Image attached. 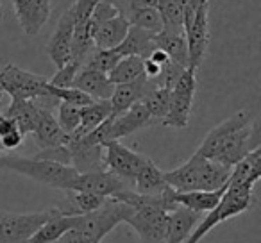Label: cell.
I'll use <instances>...</instances> for the list:
<instances>
[{
  "mask_svg": "<svg viewBox=\"0 0 261 243\" xmlns=\"http://www.w3.org/2000/svg\"><path fill=\"white\" fill-rule=\"evenodd\" d=\"M257 147H261L259 124L252 118L249 109H240L211 129L195 152L232 168Z\"/></svg>",
  "mask_w": 261,
  "mask_h": 243,
  "instance_id": "cell-1",
  "label": "cell"
},
{
  "mask_svg": "<svg viewBox=\"0 0 261 243\" xmlns=\"http://www.w3.org/2000/svg\"><path fill=\"white\" fill-rule=\"evenodd\" d=\"M231 168L218 165L200 154H193L185 165L170 172H163V177L175 192H211L227 186Z\"/></svg>",
  "mask_w": 261,
  "mask_h": 243,
  "instance_id": "cell-2",
  "label": "cell"
},
{
  "mask_svg": "<svg viewBox=\"0 0 261 243\" xmlns=\"http://www.w3.org/2000/svg\"><path fill=\"white\" fill-rule=\"evenodd\" d=\"M133 207L115 199H106L98 209L77 218V224L61 239L65 243H100L116 225L130 217Z\"/></svg>",
  "mask_w": 261,
  "mask_h": 243,
  "instance_id": "cell-3",
  "label": "cell"
},
{
  "mask_svg": "<svg viewBox=\"0 0 261 243\" xmlns=\"http://www.w3.org/2000/svg\"><path fill=\"white\" fill-rule=\"evenodd\" d=\"M254 200H256L254 199V186L250 184L225 186L218 204L211 211L202 214L200 222L197 224V227L193 229V232L188 236V239L185 243H199L211 229L220 225L222 222L249 211L252 207Z\"/></svg>",
  "mask_w": 261,
  "mask_h": 243,
  "instance_id": "cell-4",
  "label": "cell"
},
{
  "mask_svg": "<svg viewBox=\"0 0 261 243\" xmlns=\"http://www.w3.org/2000/svg\"><path fill=\"white\" fill-rule=\"evenodd\" d=\"M0 168L2 170L18 172V174L34 179V181L41 182V184H47L56 190H63V192L70 190L72 181L79 174L73 167L22 156H0Z\"/></svg>",
  "mask_w": 261,
  "mask_h": 243,
  "instance_id": "cell-5",
  "label": "cell"
},
{
  "mask_svg": "<svg viewBox=\"0 0 261 243\" xmlns=\"http://www.w3.org/2000/svg\"><path fill=\"white\" fill-rule=\"evenodd\" d=\"M0 91L9 95L11 100H34L50 95L47 77L27 72L13 63L0 72Z\"/></svg>",
  "mask_w": 261,
  "mask_h": 243,
  "instance_id": "cell-6",
  "label": "cell"
},
{
  "mask_svg": "<svg viewBox=\"0 0 261 243\" xmlns=\"http://www.w3.org/2000/svg\"><path fill=\"white\" fill-rule=\"evenodd\" d=\"M197 91V70L186 68L175 86L170 90V102H168V113L161 125L175 129H185L190 122L192 115L193 98Z\"/></svg>",
  "mask_w": 261,
  "mask_h": 243,
  "instance_id": "cell-7",
  "label": "cell"
},
{
  "mask_svg": "<svg viewBox=\"0 0 261 243\" xmlns=\"http://www.w3.org/2000/svg\"><path fill=\"white\" fill-rule=\"evenodd\" d=\"M54 213V207L36 213L0 211V243H27L43 222Z\"/></svg>",
  "mask_w": 261,
  "mask_h": 243,
  "instance_id": "cell-8",
  "label": "cell"
},
{
  "mask_svg": "<svg viewBox=\"0 0 261 243\" xmlns=\"http://www.w3.org/2000/svg\"><path fill=\"white\" fill-rule=\"evenodd\" d=\"M185 36L188 45V68L199 70L210 45V2H204L195 9L190 23L185 27Z\"/></svg>",
  "mask_w": 261,
  "mask_h": 243,
  "instance_id": "cell-9",
  "label": "cell"
},
{
  "mask_svg": "<svg viewBox=\"0 0 261 243\" xmlns=\"http://www.w3.org/2000/svg\"><path fill=\"white\" fill-rule=\"evenodd\" d=\"M145 161L147 156H142L135 150L127 149L118 140H111V142L104 143V168L111 174L122 177L129 184L133 182L135 175L138 174Z\"/></svg>",
  "mask_w": 261,
  "mask_h": 243,
  "instance_id": "cell-10",
  "label": "cell"
},
{
  "mask_svg": "<svg viewBox=\"0 0 261 243\" xmlns=\"http://www.w3.org/2000/svg\"><path fill=\"white\" fill-rule=\"evenodd\" d=\"M130 188V184L127 181H123L122 177L111 174L106 168L93 172H84V174H77V177L72 181L70 190L73 192H86L93 193V195H100L104 199H111L116 193L123 192V190Z\"/></svg>",
  "mask_w": 261,
  "mask_h": 243,
  "instance_id": "cell-11",
  "label": "cell"
},
{
  "mask_svg": "<svg viewBox=\"0 0 261 243\" xmlns=\"http://www.w3.org/2000/svg\"><path fill=\"white\" fill-rule=\"evenodd\" d=\"M150 125H154V120L150 118L145 105H143L142 102H138V104L130 105L127 111L106 120L108 142L125 138V136L133 134V132H136V131H142V129H145V127H150Z\"/></svg>",
  "mask_w": 261,
  "mask_h": 243,
  "instance_id": "cell-12",
  "label": "cell"
},
{
  "mask_svg": "<svg viewBox=\"0 0 261 243\" xmlns=\"http://www.w3.org/2000/svg\"><path fill=\"white\" fill-rule=\"evenodd\" d=\"M18 25L29 36H36L50 18L52 0H13Z\"/></svg>",
  "mask_w": 261,
  "mask_h": 243,
  "instance_id": "cell-13",
  "label": "cell"
},
{
  "mask_svg": "<svg viewBox=\"0 0 261 243\" xmlns=\"http://www.w3.org/2000/svg\"><path fill=\"white\" fill-rule=\"evenodd\" d=\"M73 13L72 9H66L58 20L54 33L47 43V54L56 65V68H61L63 65L72 59V38H73Z\"/></svg>",
  "mask_w": 261,
  "mask_h": 243,
  "instance_id": "cell-14",
  "label": "cell"
},
{
  "mask_svg": "<svg viewBox=\"0 0 261 243\" xmlns=\"http://www.w3.org/2000/svg\"><path fill=\"white\" fill-rule=\"evenodd\" d=\"M72 88H77L93 100H109L115 90V84L109 80L108 73L81 66L72 80Z\"/></svg>",
  "mask_w": 261,
  "mask_h": 243,
  "instance_id": "cell-15",
  "label": "cell"
},
{
  "mask_svg": "<svg viewBox=\"0 0 261 243\" xmlns=\"http://www.w3.org/2000/svg\"><path fill=\"white\" fill-rule=\"evenodd\" d=\"M154 88H156V84H154L150 79H147V77L136 80V83L118 84V86H115L111 98H109V104H111V116L120 115V113L127 111L130 105L142 102L143 97H145L150 90H154Z\"/></svg>",
  "mask_w": 261,
  "mask_h": 243,
  "instance_id": "cell-16",
  "label": "cell"
},
{
  "mask_svg": "<svg viewBox=\"0 0 261 243\" xmlns=\"http://www.w3.org/2000/svg\"><path fill=\"white\" fill-rule=\"evenodd\" d=\"M31 134H33L34 143L40 147V150L50 149V147L66 145L70 140V134L63 132V129L59 127L58 120L52 115L50 109H45V107H40V118H38L36 127H34V131Z\"/></svg>",
  "mask_w": 261,
  "mask_h": 243,
  "instance_id": "cell-17",
  "label": "cell"
},
{
  "mask_svg": "<svg viewBox=\"0 0 261 243\" xmlns=\"http://www.w3.org/2000/svg\"><path fill=\"white\" fill-rule=\"evenodd\" d=\"M130 23L125 15H116L91 29V40L95 48H115L125 38Z\"/></svg>",
  "mask_w": 261,
  "mask_h": 243,
  "instance_id": "cell-18",
  "label": "cell"
},
{
  "mask_svg": "<svg viewBox=\"0 0 261 243\" xmlns=\"http://www.w3.org/2000/svg\"><path fill=\"white\" fill-rule=\"evenodd\" d=\"M202 214L195 213L192 209H186L177 206L168 213V225H167V239L165 243H185L188 236L193 232L197 224L200 222Z\"/></svg>",
  "mask_w": 261,
  "mask_h": 243,
  "instance_id": "cell-19",
  "label": "cell"
},
{
  "mask_svg": "<svg viewBox=\"0 0 261 243\" xmlns=\"http://www.w3.org/2000/svg\"><path fill=\"white\" fill-rule=\"evenodd\" d=\"M66 147L72 154V167L79 174L104 168V145H86L70 138Z\"/></svg>",
  "mask_w": 261,
  "mask_h": 243,
  "instance_id": "cell-20",
  "label": "cell"
},
{
  "mask_svg": "<svg viewBox=\"0 0 261 243\" xmlns=\"http://www.w3.org/2000/svg\"><path fill=\"white\" fill-rule=\"evenodd\" d=\"M65 193L66 197L63 199V202L56 206L58 213L65 214V217H83V214L98 209L106 202L104 197L93 195V193L73 192V190H66Z\"/></svg>",
  "mask_w": 261,
  "mask_h": 243,
  "instance_id": "cell-21",
  "label": "cell"
},
{
  "mask_svg": "<svg viewBox=\"0 0 261 243\" xmlns=\"http://www.w3.org/2000/svg\"><path fill=\"white\" fill-rule=\"evenodd\" d=\"M167 188L168 184L163 177V172L158 168V165L150 157H147L143 167L140 168V172L130 182V190L142 193V195H158V193H163Z\"/></svg>",
  "mask_w": 261,
  "mask_h": 243,
  "instance_id": "cell-22",
  "label": "cell"
},
{
  "mask_svg": "<svg viewBox=\"0 0 261 243\" xmlns=\"http://www.w3.org/2000/svg\"><path fill=\"white\" fill-rule=\"evenodd\" d=\"M77 218L79 217H65V214H59L58 209L54 207L52 217L38 227V231L31 236V239L27 243H56L58 239H61L70 229L75 227Z\"/></svg>",
  "mask_w": 261,
  "mask_h": 243,
  "instance_id": "cell-23",
  "label": "cell"
},
{
  "mask_svg": "<svg viewBox=\"0 0 261 243\" xmlns=\"http://www.w3.org/2000/svg\"><path fill=\"white\" fill-rule=\"evenodd\" d=\"M154 48H156V45H154L152 33L130 25L123 41L118 47H115V50L120 58H123V56H138V58L145 59Z\"/></svg>",
  "mask_w": 261,
  "mask_h": 243,
  "instance_id": "cell-24",
  "label": "cell"
},
{
  "mask_svg": "<svg viewBox=\"0 0 261 243\" xmlns=\"http://www.w3.org/2000/svg\"><path fill=\"white\" fill-rule=\"evenodd\" d=\"M259 177H261V147H257V149L249 152L243 159H240L231 168L227 186H240V184L254 186L259 181Z\"/></svg>",
  "mask_w": 261,
  "mask_h": 243,
  "instance_id": "cell-25",
  "label": "cell"
},
{
  "mask_svg": "<svg viewBox=\"0 0 261 243\" xmlns=\"http://www.w3.org/2000/svg\"><path fill=\"white\" fill-rule=\"evenodd\" d=\"M154 45L165 52L172 61L188 68V45L185 31H165L154 34Z\"/></svg>",
  "mask_w": 261,
  "mask_h": 243,
  "instance_id": "cell-26",
  "label": "cell"
},
{
  "mask_svg": "<svg viewBox=\"0 0 261 243\" xmlns=\"http://www.w3.org/2000/svg\"><path fill=\"white\" fill-rule=\"evenodd\" d=\"M224 190L225 188L211 190V192H204V190H197V192H174V202L177 206L186 207V209H192L195 213L204 214L217 206Z\"/></svg>",
  "mask_w": 261,
  "mask_h": 243,
  "instance_id": "cell-27",
  "label": "cell"
},
{
  "mask_svg": "<svg viewBox=\"0 0 261 243\" xmlns=\"http://www.w3.org/2000/svg\"><path fill=\"white\" fill-rule=\"evenodd\" d=\"M4 115L15 122L22 136H27L36 127L38 118H40V107L34 100H11Z\"/></svg>",
  "mask_w": 261,
  "mask_h": 243,
  "instance_id": "cell-28",
  "label": "cell"
},
{
  "mask_svg": "<svg viewBox=\"0 0 261 243\" xmlns=\"http://www.w3.org/2000/svg\"><path fill=\"white\" fill-rule=\"evenodd\" d=\"M111 118V104L109 100H93L91 104L81 107V125L73 134L70 136H83L97 129L106 120Z\"/></svg>",
  "mask_w": 261,
  "mask_h": 243,
  "instance_id": "cell-29",
  "label": "cell"
},
{
  "mask_svg": "<svg viewBox=\"0 0 261 243\" xmlns=\"http://www.w3.org/2000/svg\"><path fill=\"white\" fill-rule=\"evenodd\" d=\"M109 80L115 86L118 84H129L145 77V68H143V59L138 56H123L115 65V68L108 73Z\"/></svg>",
  "mask_w": 261,
  "mask_h": 243,
  "instance_id": "cell-30",
  "label": "cell"
},
{
  "mask_svg": "<svg viewBox=\"0 0 261 243\" xmlns=\"http://www.w3.org/2000/svg\"><path fill=\"white\" fill-rule=\"evenodd\" d=\"M156 9L165 31H185L186 0H160Z\"/></svg>",
  "mask_w": 261,
  "mask_h": 243,
  "instance_id": "cell-31",
  "label": "cell"
},
{
  "mask_svg": "<svg viewBox=\"0 0 261 243\" xmlns=\"http://www.w3.org/2000/svg\"><path fill=\"white\" fill-rule=\"evenodd\" d=\"M168 102H170V90L165 88H154L143 97L142 104L149 111L150 118L154 120V124H161L168 113Z\"/></svg>",
  "mask_w": 261,
  "mask_h": 243,
  "instance_id": "cell-32",
  "label": "cell"
},
{
  "mask_svg": "<svg viewBox=\"0 0 261 243\" xmlns=\"http://www.w3.org/2000/svg\"><path fill=\"white\" fill-rule=\"evenodd\" d=\"M127 20H129L130 25L140 27L143 31H149V33L156 34L163 29V23H161V16L158 13L156 8H140L133 9V11L127 13Z\"/></svg>",
  "mask_w": 261,
  "mask_h": 243,
  "instance_id": "cell-33",
  "label": "cell"
},
{
  "mask_svg": "<svg viewBox=\"0 0 261 243\" xmlns=\"http://www.w3.org/2000/svg\"><path fill=\"white\" fill-rule=\"evenodd\" d=\"M118 61H120V56L116 54L115 48H93L83 66L97 70V72L102 73H109Z\"/></svg>",
  "mask_w": 261,
  "mask_h": 243,
  "instance_id": "cell-34",
  "label": "cell"
},
{
  "mask_svg": "<svg viewBox=\"0 0 261 243\" xmlns=\"http://www.w3.org/2000/svg\"><path fill=\"white\" fill-rule=\"evenodd\" d=\"M56 120H58V124H59V127L63 129V132L73 134L81 125V107L72 105V104H65V102H59Z\"/></svg>",
  "mask_w": 261,
  "mask_h": 243,
  "instance_id": "cell-35",
  "label": "cell"
},
{
  "mask_svg": "<svg viewBox=\"0 0 261 243\" xmlns=\"http://www.w3.org/2000/svg\"><path fill=\"white\" fill-rule=\"evenodd\" d=\"M185 70H186V66H182V65H179V63L168 59V61L165 63L163 66H161L160 75L154 77V79H150V80L156 84V88L172 90V88L175 86V83L179 80V77L182 75V72H185Z\"/></svg>",
  "mask_w": 261,
  "mask_h": 243,
  "instance_id": "cell-36",
  "label": "cell"
},
{
  "mask_svg": "<svg viewBox=\"0 0 261 243\" xmlns=\"http://www.w3.org/2000/svg\"><path fill=\"white\" fill-rule=\"evenodd\" d=\"M48 93L54 95L59 102L77 105V107H83V105H88L93 102V98H90L86 93H83V91L77 90V88H58L48 83Z\"/></svg>",
  "mask_w": 261,
  "mask_h": 243,
  "instance_id": "cell-37",
  "label": "cell"
},
{
  "mask_svg": "<svg viewBox=\"0 0 261 243\" xmlns=\"http://www.w3.org/2000/svg\"><path fill=\"white\" fill-rule=\"evenodd\" d=\"M33 157H36V159H43V161H54V163L72 167V154H70V150L66 145L50 147V149H41L40 152Z\"/></svg>",
  "mask_w": 261,
  "mask_h": 243,
  "instance_id": "cell-38",
  "label": "cell"
},
{
  "mask_svg": "<svg viewBox=\"0 0 261 243\" xmlns=\"http://www.w3.org/2000/svg\"><path fill=\"white\" fill-rule=\"evenodd\" d=\"M79 70H81L79 63L68 61L66 65H63L61 68H58L56 75L52 77V79H48V83H50L52 86H58V88H72V80Z\"/></svg>",
  "mask_w": 261,
  "mask_h": 243,
  "instance_id": "cell-39",
  "label": "cell"
},
{
  "mask_svg": "<svg viewBox=\"0 0 261 243\" xmlns=\"http://www.w3.org/2000/svg\"><path fill=\"white\" fill-rule=\"evenodd\" d=\"M23 138H25V136H22V132H20V131L9 132V134L2 136V138H0V145H2V150H15V149H18V147L22 145Z\"/></svg>",
  "mask_w": 261,
  "mask_h": 243,
  "instance_id": "cell-40",
  "label": "cell"
},
{
  "mask_svg": "<svg viewBox=\"0 0 261 243\" xmlns=\"http://www.w3.org/2000/svg\"><path fill=\"white\" fill-rule=\"evenodd\" d=\"M145 59H150V61H154V63H156V65L163 66L165 63H167V61H168V59H170V58H168V56L165 54V52L161 50V48H158V47H156V48H154L152 52H150L149 56H147Z\"/></svg>",
  "mask_w": 261,
  "mask_h": 243,
  "instance_id": "cell-41",
  "label": "cell"
},
{
  "mask_svg": "<svg viewBox=\"0 0 261 243\" xmlns=\"http://www.w3.org/2000/svg\"><path fill=\"white\" fill-rule=\"evenodd\" d=\"M204 2H210V0H186V6H188V8H192L193 11H195V9L199 8L200 4H204Z\"/></svg>",
  "mask_w": 261,
  "mask_h": 243,
  "instance_id": "cell-42",
  "label": "cell"
},
{
  "mask_svg": "<svg viewBox=\"0 0 261 243\" xmlns=\"http://www.w3.org/2000/svg\"><path fill=\"white\" fill-rule=\"evenodd\" d=\"M4 16V6H2V0H0V20Z\"/></svg>",
  "mask_w": 261,
  "mask_h": 243,
  "instance_id": "cell-43",
  "label": "cell"
},
{
  "mask_svg": "<svg viewBox=\"0 0 261 243\" xmlns=\"http://www.w3.org/2000/svg\"><path fill=\"white\" fill-rule=\"evenodd\" d=\"M0 107H2V95H0Z\"/></svg>",
  "mask_w": 261,
  "mask_h": 243,
  "instance_id": "cell-44",
  "label": "cell"
},
{
  "mask_svg": "<svg viewBox=\"0 0 261 243\" xmlns=\"http://www.w3.org/2000/svg\"><path fill=\"white\" fill-rule=\"evenodd\" d=\"M56 243H65V241H56Z\"/></svg>",
  "mask_w": 261,
  "mask_h": 243,
  "instance_id": "cell-45",
  "label": "cell"
},
{
  "mask_svg": "<svg viewBox=\"0 0 261 243\" xmlns=\"http://www.w3.org/2000/svg\"><path fill=\"white\" fill-rule=\"evenodd\" d=\"M0 150H2V145H0Z\"/></svg>",
  "mask_w": 261,
  "mask_h": 243,
  "instance_id": "cell-46",
  "label": "cell"
},
{
  "mask_svg": "<svg viewBox=\"0 0 261 243\" xmlns=\"http://www.w3.org/2000/svg\"><path fill=\"white\" fill-rule=\"evenodd\" d=\"M0 95H2V91H0Z\"/></svg>",
  "mask_w": 261,
  "mask_h": 243,
  "instance_id": "cell-47",
  "label": "cell"
}]
</instances>
